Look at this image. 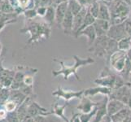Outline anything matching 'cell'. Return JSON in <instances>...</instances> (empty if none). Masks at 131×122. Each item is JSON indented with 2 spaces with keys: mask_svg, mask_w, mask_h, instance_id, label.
Segmentation results:
<instances>
[{
  "mask_svg": "<svg viewBox=\"0 0 131 122\" xmlns=\"http://www.w3.org/2000/svg\"><path fill=\"white\" fill-rule=\"evenodd\" d=\"M117 43H118V49L120 51L127 52L131 48V37L127 36V37L118 41Z\"/></svg>",
  "mask_w": 131,
  "mask_h": 122,
  "instance_id": "cell-24",
  "label": "cell"
},
{
  "mask_svg": "<svg viewBox=\"0 0 131 122\" xmlns=\"http://www.w3.org/2000/svg\"><path fill=\"white\" fill-rule=\"evenodd\" d=\"M85 90L80 91H72V90H65L62 87H59L56 90L52 93V95L58 98H64L66 102H69L72 98H82L84 95Z\"/></svg>",
  "mask_w": 131,
  "mask_h": 122,
  "instance_id": "cell-8",
  "label": "cell"
},
{
  "mask_svg": "<svg viewBox=\"0 0 131 122\" xmlns=\"http://www.w3.org/2000/svg\"><path fill=\"white\" fill-rule=\"evenodd\" d=\"M73 59L75 60V64L73 66H71V67L65 65L64 63L63 62L62 60H56V59H53L54 61L57 62L58 64L60 65L61 69L59 70V71H52V75L55 76V77L57 76H59V75H63V76H64V80H69V76L71 75H73V76H75L76 79L78 81H82L80 79V76L78 75L77 70H78V69L80 67L93 64V63L94 62V60L92 58H90V57L82 59V58H80L79 56H76V55L73 56Z\"/></svg>",
  "mask_w": 131,
  "mask_h": 122,
  "instance_id": "cell-2",
  "label": "cell"
},
{
  "mask_svg": "<svg viewBox=\"0 0 131 122\" xmlns=\"http://www.w3.org/2000/svg\"><path fill=\"white\" fill-rule=\"evenodd\" d=\"M6 120H7V122H20L19 116H18L16 110L13 111V112H7Z\"/></svg>",
  "mask_w": 131,
  "mask_h": 122,
  "instance_id": "cell-30",
  "label": "cell"
},
{
  "mask_svg": "<svg viewBox=\"0 0 131 122\" xmlns=\"http://www.w3.org/2000/svg\"><path fill=\"white\" fill-rule=\"evenodd\" d=\"M83 5L78 0H69V9L75 16L83 8Z\"/></svg>",
  "mask_w": 131,
  "mask_h": 122,
  "instance_id": "cell-25",
  "label": "cell"
},
{
  "mask_svg": "<svg viewBox=\"0 0 131 122\" xmlns=\"http://www.w3.org/2000/svg\"><path fill=\"white\" fill-rule=\"evenodd\" d=\"M33 122H47V120L43 116H38L33 117Z\"/></svg>",
  "mask_w": 131,
  "mask_h": 122,
  "instance_id": "cell-34",
  "label": "cell"
},
{
  "mask_svg": "<svg viewBox=\"0 0 131 122\" xmlns=\"http://www.w3.org/2000/svg\"><path fill=\"white\" fill-rule=\"evenodd\" d=\"M96 20V18L95 17H94L90 13V12L88 11L87 13H86V15H85V19H84V21H83V23L82 25V26H81V28L78 30V32H77L75 34H74V37L75 36L78 34L79 32H81L82 30H83L84 29H85L86 27L90 26V25H94V23L95 22Z\"/></svg>",
  "mask_w": 131,
  "mask_h": 122,
  "instance_id": "cell-23",
  "label": "cell"
},
{
  "mask_svg": "<svg viewBox=\"0 0 131 122\" xmlns=\"http://www.w3.org/2000/svg\"><path fill=\"white\" fill-rule=\"evenodd\" d=\"M3 87L1 85H0V92H1V90H2V89H3Z\"/></svg>",
  "mask_w": 131,
  "mask_h": 122,
  "instance_id": "cell-41",
  "label": "cell"
},
{
  "mask_svg": "<svg viewBox=\"0 0 131 122\" xmlns=\"http://www.w3.org/2000/svg\"><path fill=\"white\" fill-rule=\"evenodd\" d=\"M123 2H125L126 4H128V5L131 7V0H122Z\"/></svg>",
  "mask_w": 131,
  "mask_h": 122,
  "instance_id": "cell-37",
  "label": "cell"
},
{
  "mask_svg": "<svg viewBox=\"0 0 131 122\" xmlns=\"http://www.w3.org/2000/svg\"><path fill=\"white\" fill-rule=\"evenodd\" d=\"M96 1H98V2H103V1H104V0H96Z\"/></svg>",
  "mask_w": 131,
  "mask_h": 122,
  "instance_id": "cell-42",
  "label": "cell"
},
{
  "mask_svg": "<svg viewBox=\"0 0 131 122\" xmlns=\"http://www.w3.org/2000/svg\"><path fill=\"white\" fill-rule=\"evenodd\" d=\"M0 122H7V120L6 119H3V120H0Z\"/></svg>",
  "mask_w": 131,
  "mask_h": 122,
  "instance_id": "cell-39",
  "label": "cell"
},
{
  "mask_svg": "<svg viewBox=\"0 0 131 122\" xmlns=\"http://www.w3.org/2000/svg\"><path fill=\"white\" fill-rule=\"evenodd\" d=\"M111 23L109 20L96 19L95 22L94 23V27L95 29V32L98 36H103L107 35L108 30L110 29Z\"/></svg>",
  "mask_w": 131,
  "mask_h": 122,
  "instance_id": "cell-15",
  "label": "cell"
},
{
  "mask_svg": "<svg viewBox=\"0 0 131 122\" xmlns=\"http://www.w3.org/2000/svg\"><path fill=\"white\" fill-rule=\"evenodd\" d=\"M97 19L109 20H111V14L108 6L104 2H99V12Z\"/></svg>",
  "mask_w": 131,
  "mask_h": 122,
  "instance_id": "cell-20",
  "label": "cell"
},
{
  "mask_svg": "<svg viewBox=\"0 0 131 122\" xmlns=\"http://www.w3.org/2000/svg\"><path fill=\"white\" fill-rule=\"evenodd\" d=\"M23 16H25V20H34V18H36V16H38V13L36 9L34 8H29L27 9L23 12Z\"/></svg>",
  "mask_w": 131,
  "mask_h": 122,
  "instance_id": "cell-27",
  "label": "cell"
},
{
  "mask_svg": "<svg viewBox=\"0 0 131 122\" xmlns=\"http://www.w3.org/2000/svg\"><path fill=\"white\" fill-rule=\"evenodd\" d=\"M107 5L111 14V25L121 24L129 18L131 7L122 0H113Z\"/></svg>",
  "mask_w": 131,
  "mask_h": 122,
  "instance_id": "cell-3",
  "label": "cell"
},
{
  "mask_svg": "<svg viewBox=\"0 0 131 122\" xmlns=\"http://www.w3.org/2000/svg\"><path fill=\"white\" fill-rule=\"evenodd\" d=\"M65 1H69V0H53V4H52V6H57L58 4H60V3L65 2Z\"/></svg>",
  "mask_w": 131,
  "mask_h": 122,
  "instance_id": "cell-36",
  "label": "cell"
},
{
  "mask_svg": "<svg viewBox=\"0 0 131 122\" xmlns=\"http://www.w3.org/2000/svg\"><path fill=\"white\" fill-rule=\"evenodd\" d=\"M61 29L64 30V33L68 35H73V15L71 11L68 8L67 13L64 16L61 25Z\"/></svg>",
  "mask_w": 131,
  "mask_h": 122,
  "instance_id": "cell-12",
  "label": "cell"
},
{
  "mask_svg": "<svg viewBox=\"0 0 131 122\" xmlns=\"http://www.w3.org/2000/svg\"><path fill=\"white\" fill-rule=\"evenodd\" d=\"M51 25H48L45 21H35L34 20H26V25L23 29H20L21 34H30V38L27 42L26 45L31 46L38 42L40 40L48 39L51 36Z\"/></svg>",
  "mask_w": 131,
  "mask_h": 122,
  "instance_id": "cell-1",
  "label": "cell"
},
{
  "mask_svg": "<svg viewBox=\"0 0 131 122\" xmlns=\"http://www.w3.org/2000/svg\"><path fill=\"white\" fill-rule=\"evenodd\" d=\"M112 90L111 88L102 86V85H99L98 87L89 88L87 90H85L84 95L89 97V96L96 95V94H105V95H107V96H109L112 93Z\"/></svg>",
  "mask_w": 131,
  "mask_h": 122,
  "instance_id": "cell-19",
  "label": "cell"
},
{
  "mask_svg": "<svg viewBox=\"0 0 131 122\" xmlns=\"http://www.w3.org/2000/svg\"><path fill=\"white\" fill-rule=\"evenodd\" d=\"M109 38L107 35L98 36L94 43L90 46L88 51L92 52L97 57H106L107 48L109 42Z\"/></svg>",
  "mask_w": 131,
  "mask_h": 122,
  "instance_id": "cell-5",
  "label": "cell"
},
{
  "mask_svg": "<svg viewBox=\"0 0 131 122\" xmlns=\"http://www.w3.org/2000/svg\"><path fill=\"white\" fill-rule=\"evenodd\" d=\"M18 16L19 15L16 12L4 13L0 11V31L3 30L8 25L16 22Z\"/></svg>",
  "mask_w": 131,
  "mask_h": 122,
  "instance_id": "cell-13",
  "label": "cell"
},
{
  "mask_svg": "<svg viewBox=\"0 0 131 122\" xmlns=\"http://www.w3.org/2000/svg\"><path fill=\"white\" fill-rule=\"evenodd\" d=\"M47 8L46 7H39L38 8H35L36 11H37L38 13V16H41V17H44L45 14H46V12H47Z\"/></svg>",
  "mask_w": 131,
  "mask_h": 122,
  "instance_id": "cell-33",
  "label": "cell"
},
{
  "mask_svg": "<svg viewBox=\"0 0 131 122\" xmlns=\"http://www.w3.org/2000/svg\"><path fill=\"white\" fill-rule=\"evenodd\" d=\"M2 49H3V45L0 42V56H1V53H2Z\"/></svg>",
  "mask_w": 131,
  "mask_h": 122,
  "instance_id": "cell-38",
  "label": "cell"
},
{
  "mask_svg": "<svg viewBox=\"0 0 131 122\" xmlns=\"http://www.w3.org/2000/svg\"><path fill=\"white\" fill-rule=\"evenodd\" d=\"M125 27L126 33L131 37V19L128 18V19L125 21Z\"/></svg>",
  "mask_w": 131,
  "mask_h": 122,
  "instance_id": "cell-32",
  "label": "cell"
},
{
  "mask_svg": "<svg viewBox=\"0 0 131 122\" xmlns=\"http://www.w3.org/2000/svg\"><path fill=\"white\" fill-rule=\"evenodd\" d=\"M69 8V1L60 3L56 7V23L61 29V25Z\"/></svg>",
  "mask_w": 131,
  "mask_h": 122,
  "instance_id": "cell-10",
  "label": "cell"
},
{
  "mask_svg": "<svg viewBox=\"0 0 131 122\" xmlns=\"http://www.w3.org/2000/svg\"><path fill=\"white\" fill-rule=\"evenodd\" d=\"M24 84L26 85H29V86H32L34 84V77L32 75H30L29 73H27L25 77H24Z\"/></svg>",
  "mask_w": 131,
  "mask_h": 122,
  "instance_id": "cell-31",
  "label": "cell"
},
{
  "mask_svg": "<svg viewBox=\"0 0 131 122\" xmlns=\"http://www.w3.org/2000/svg\"><path fill=\"white\" fill-rule=\"evenodd\" d=\"M108 97L122 102L131 109V83L126 82L123 86L112 90L111 94Z\"/></svg>",
  "mask_w": 131,
  "mask_h": 122,
  "instance_id": "cell-4",
  "label": "cell"
},
{
  "mask_svg": "<svg viewBox=\"0 0 131 122\" xmlns=\"http://www.w3.org/2000/svg\"><path fill=\"white\" fill-rule=\"evenodd\" d=\"M7 115V112L6 109H0V120L6 119Z\"/></svg>",
  "mask_w": 131,
  "mask_h": 122,
  "instance_id": "cell-35",
  "label": "cell"
},
{
  "mask_svg": "<svg viewBox=\"0 0 131 122\" xmlns=\"http://www.w3.org/2000/svg\"><path fill=\"white\" fill-rule=\"evenodd\" d=\"M34 8H38L39 7H49L53 4V0H34Z\"/></svg>",
  "mask_w": 131,
  "mask_h": 122,
  "instance_id": "cell-29",
  "label": "cell"
},
{
  "mask_svg": "<svg viewBox=\"0 0 131 122\" xmlns=\"http://www.w3.org/2000/svg\"><path fill=\"white\" fill-rule=\"evenodd\" d=\"M129 18L131 19V10H130V12H129Z\"/></svg>",
  "mask_w": 131,
  "mask_h": 122,
  "instance_id": "cell-40",
  "label": "cell"
},
{
  "mask_svg": "<svg viewBox=\"0 0 131 122\" xmlns=\"http://www.w3.org/2000/svg\"><path fill=\"white\" fill-rule=\"evenodd\" d=\"M88 11L94 17H95L97 19L98 15H99V2L94 1V3H92L88 7Z\"/></svg>",
  "mask_w": 131,
  "mask_h": 122,
  "instance_id": "cell-26",
  "label": "cell"
},
{
  "mask_svg": "<svg viewBox=\"0 0 131 122\" xmlns=\"http://www.w3.org/2000/svg\"><path fill=\"white\" fill-rule=\"evenodd\" d=\"M16 74L14 70H9L0 67V85L4 88L11 87Z\"/></svg>",
  "mask_w": 131,
  "mask_h": 122,
  "instance_id": "cell-9",
  "label": "cell"
},
{
  "mask_svg": "<svg viewBox=\"0 0 131 122\" xmlns=\"http://www.w3.org/2000/svg\"><path fill=\"white\" fill-rule=\"evenodd\" d=\"M126 60H127V52L118 50L112 55L107 65L110 64L116 72L121 73L125 68Z\"/></svg>",
  "mask_w": 131,
  "mask_h": 122,
  "instance_id": "cell-6",
  "label": "cell"
},
{
  "mask_svg": "<svg viewBox=\"0 0 131 122\" xmlns=\"http://www.w3.org/2000/svg\"><path fill=\"white\" fill-rule=\"evenodd\" d=\"M17 106H18V103L16 102H15L14 100H12V99H10V98H9L8 100L4 103V107H5V109L7 110V112L16 111Z\"/></svg>",
  "mask_w": 131,
  "mask_h": 122,
  "instance_id": "cell-28",
  "label": "cell"
},
{
  "mask_svg": "<svg viewBox=\"0 0 131 122\" xmlns=\"http://www.w3.org/2000/svg\"><path fill=\"white\" fill-rule=\"evenodd\" d=\"M88 12V7H83V8L81 10L78 14L73 16V35L78 32V30L82 26L85 15Z\"/></svg>",
  "mask_w": 131,
  "mask_h": 122,
  "instance_id": "cell-18",
  "label": "cell"
},
{
  "mask_svg": "<svg viewBox=\"0 0 131 122\" xmlns=\"http://www.w3.org/2000/svg\"><path fill=\"white\" fill-rule=\"evenodd\" d=\"M81 36H85V37L87 38V42H88L89 47L91 46L97 38V34L95 32V29H94V25H90V26L86 27L85 29H84L83 30H82L81 32H79L75 36V38H78L81 37Z\"/></svg>",
  "mask_w": 131,
  "mask_h": 122,
  "instance_id": "cell-14",
  "label": "cell"
},
{
  "mask_svg": "<svg viewBox=\"0 0 131 122\" xmlns=\"http://www.w3.org/2000/svg\"><path fill=\"white\" fill-rule=\"evenodd\" d=\"M107 36L109 38L116 40L117 42L120 41L121 39L129 36L125 31V22H123V23H121V24L112 25L107 34Z\"/></svg>",
  "mask_w": 131,
  "mask_h": 122,
  "instance_id": "cell-7",
  "label": "cell"
},
{
  "mask_svg": "<svg viewBox=\"0 0 131 122\" xmlns=\"http://www.w3.org/2000/svg\"><path fill=\"white\" fill-rule=\"evenodd\" d=\"M68 106H69V102H66L65 104L63 106L58 105L57 103H55V104L52 106V110L51 112V114H56V116L61 117L65 122H69V120L64 116V111L65 109V107H67Z\"/></svg>",
  "mask_w": 131,
  "mask_h": 122,
  "instance_id": "cell-22",
  "label": "cell"
},
{
  "mask_svg": "<svg viewBox=\"0 0 131 122\" xmlns=\"http://www.w3.org/2000/svg\"><path fill=\"white\" fill-rule=\"evenodd\" d=\"M44 21L50 25H52L54 22L56 21V7L54 6H49L47 8L46 14H45L44 17Z\"/></svg>",
  "mask_w": 131,
  "mask_h": 122,
  "instance_id": "cell-21",
  "label": "cell"
},
{
  "mask_svg": "<svg viewBox=\"0 0 131 122\" xmlns=\"http://www.w3.org/2000/svg\"><path fill=\"white\" fill-rule=\"evenodd\" d=\"M97 105V103H94L93 101L90 100V98L88 96H83L81 98L80 104L77 107L78 110L82 112V113H89L91 112L94 107Z\"/></svg>",
  "mask_w": 131,
  "mask_h": 122,
  "instance_id": "cell-17",
  "label": "cell"
},
{
  "mask_svg": "<svg viewBox=\"0 0 131 122\" xmlns=\"http://www.w3.org/2000/svg\"><path fill=\"white\" fill-rule=\"evenodd\" d=\"M126 106L125 103L117 99L111 98V100L107 103V117L110 118L112 116L115 115L121 110H122Z\"/></svg>",
  "mask_w": 131,
  "mask_h": 122,
  "instance_id": "cell-16",
  "label": "cell"
},
{
  "mask_svg": "<svg viewBox=\"0 0 131 122\" xmlns=\"http://www.w3.org/2000/svg\"><path fill=\"white\" fill-rule=\"evenodd\" d=\"M109 97L106 96L100 102H98L96 116L94 122H100L106 116H107V103L109 100Z\"/></svg>",
  "mask_w": 131,
  "mask_h": 122,
  "instance_id": "cell-11",
  "label": "cell"
}]
</instances>
